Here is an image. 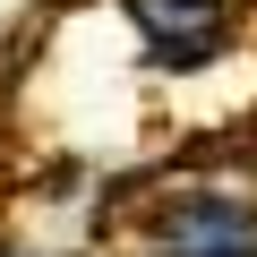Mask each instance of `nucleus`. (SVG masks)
I'll return each instance as SVG.
<instances>
[{
    "label": "nucleus",
    "instance_id": "f03ea898",
    "mask_svg": "<svg viewBox=\"0 0 257 257\" xmlns=\"http://www.w3.org/2000/svg\"><path fill=\"white\" fill-rule=\"evenodd\" d=\"M120 18L138 26V52L163 77H206L240 43V9L231 0H120Z\"/></svg>",
    "mask_w": 257,
    "mask_h": 257
},
{
    "label": "nucleus",
    "instance_id": "7ed1b4c3",
    "mask_svg": "<svg viewBox=\"0 0 257 257\" xmlns=\"http://www.w3.org/2000/svg\"><path fill=\"white\" fill-rule=\"evenodd\" d=\"M0 257H43V248H0Z\"/></svg>",
    "mask_w": 257,
    "mask_h": 257
},
{
    "label": "nucleus",
    "instance_id": "f257e3e1",
    "mask_svg": "<svg viewBox=\"0 0 257 257\" xmlns=\"http://www.w3.org/2000/svg\"><path fill=\"white\" fill-rule=\"evenodd\" d=\"M120 257H257V189L248 180L146 189L120 223Z\"/></svg>",
    "mask_w": 257,
    "mask_h": 257
}]
</instances>
